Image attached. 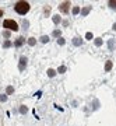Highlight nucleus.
Instances as JSON below:
<instances>
[{"instance_id": "f257e3e1", "label": "nucleus", "mask_w": 116, "mask_h": 126, "mask_svg": "<svg viewBox=\"0 0 116 126\" xmlns=\"http://www.w3.org/2000/svg\"><path fill=\"white\" fill-rule=\"evenodd\" d=\"M14 10H15L18 14L25 16V14L29 11V3H28V1H18V3H15V6H14Z\"/></svg>"}, {"instance_id": "f03ea898", "label": "nucleus", "mask_w": 116, "mask_h": 126, "mask_svg": "<svg viewBox=\"0 0 116 126\" xmlns=\"http://www.w3.org/2000/svg\"><path fill=\"white\" fill-rule=\"evenodd\" d=\"M3 27L10 30V31H18V24L14 20H6L4 23H3Z\"/></svg>"}, {"instance_id": "7ed1b4c3", "label": "nucleus", "mask_w": 116, "mask_h": 126, "mask_svg": "<svg viewBox=\"0 0 116 126\" xmlns=\"http://www.w3.org/2000/svg\"><path fill=\"white\" fill-rule=\"evenodd\" d=\"M69 9H70V1H64V3L60 4V11H62V13L66 14L67 11H69Z\"/></svg>"}, {"instance_id": "20e7f679", "label": "nucleus", "mask_w": 116, "mask_h": 126, "mask_svg": "<svg viewBox=\"0 0 116 126\" xmlns=\"http://www.w3.org/2000/svg\"><path fill=\"white\" fill-rule=\"evenodd\" d=\"M25 66H27V58H25V56H21V58H20V70H24V67H25Z\"/></svg>"}, {"instance_id": "39448f33", "label": "nucleus", "mask_w": 116, "mask_h": 126, "mask_svg": "<svg viewBox=\"0 0 116 126\" xmlns=\"http://www.w3.org/2000/svg\"><path fill=\"white\" fill-rule=\"evenodd\" d=\"M24 41H25V39H24L22 36H20V38H18V39L14 42V46H17V48H18V46H21L22 44H24Z\"/></svg>"}, {"instance_id": "423d86ee", "label": "nucleus", "mask_w": 116, "mask_h": 126, "mask_svg": "<svg viewBox=\"0 0 116 126\" xmlns=\"http://www.w3.org/2000/svg\"><path fill=\"white\" fill-rule=\"evenodd\" d=\"M111 69H112V62H111V60H108L106 64H105V72H109Z\"/></svg>"}, {"instance_id": "0eeeda50", "label": "nucleus", "mask_w": 116, "mask_h": 126, "mask_svg": "<svg viewBox=\"0 0 116 126\" xmlns=\"http://www.w3.org/2000/svg\"><path fill=\"white\" fill-rule=\"evenodd\" d=\"M89 10H91V6H87L85 9H83V11H81V14H83V16H87V14L89 13Z\"/></svg>"}, {"instance_id": "6e6552de", "label": "nucleus", "mask_w": 116, "mask_h": 126, "mask_svg": "<svg viewBox=\"0 0 116 126\" xmlns=\"http://www.w3.org/2000/svg\"><path fill=\"white\" fill-rule=\"evenodd\" d=\"M55 74H56V73H55L53 69H49V70H48V76L49 77H55Z\"/></svg>"}, {"instance_id": "1a4fd4ad", "label": "nucleus", "mask_w": 116, "mask_h": 126, "mask_svg": "<svg viewBox=\"0 0 116 126\" xmlns=\"http://www.w3.org/2000/svg\"><path fill=\"white\" fill-rule=\"evenodd\" d=\"M35 38H29V39H28V45H31V46H34L35 45Z\"/></svg>"}, {"instance_id": "9d476101", "label": "nucleus", "mask_w": 116, "mask_h": 126, "mask_svg": "<svg viewBox=\"0 0 116 126\" xmlns=\"http://www.w3.org/2000/svg\"><path fill=\"white\" fill-rule=\"evenodd\" d=\"M73 44H74V45L76 46H78L81 44V41H80V38H74V39H73Z\"/></svg>"}, {"instance_id": "9b49d317", "label": "nucleus", "mask_w": 116, "mask_h": 126, "mask_svg": "<svg viewBox=\"0 0 116 126\" xmlns=\"http://www.w3.org/2000/svg\"><path fill=\"white\" fill-rule=\"evenodd\" d=\"M0 101H1V102H6V101H7V95L1 94V95H0Z\"/></svg>"}, {"instance_id": "f8f14e48", "label": "nucleus", "mask_w": 116, "mask_h": 126, "mask_svg": "<svg viewBox=\"0 0 116 126\" xmlns=\"http://www.w3.org/2000/svg\"><path fill=\"white\" fill-rule=\"evenodd\" d=\"M53 23H55V24L60 23V17H59V16H53Z\"/></svg>"}, {"instance_id": "ddd939ff", "label": "nucleus", "mask_w": 116, "mask_h": 126, "mask_svg": "<svg viewBox=\"0 0 116 126\" xmlns=\"http://www.w3.org/2000/svg\"><path fill=\"white\" fill-rule=\"evenodd\" d=\"M48 41H49V38H48V36H46V35L41 36V42H44V44H45V42H48Z\"/></svg>"}, {"instance_id": "4468645a", "label": "nucleus", "mask_w": 116, "mask_h": 126, "mask_svg": "<svg viewBox=\"0 0 116 126\" xmlns=\"http://www.w3.org/2000/svg\"><path fill=\"white\" fill-rule=\"evenodd\" d=\"M95 45H97V46H101V45H102V39L97 38V39H95Z\"/></svg>"}, {"instance_id": "2eb2a0df", "label": "nucleus", "mask_w": 116, "mask_h": 126, "mask_svg": "<svg viewBox=\"0 0 116 126\" xmlns=\"http://www.w3.org/2000/svg\"><path fill=\"white\" fill-rule=\"evenodd\" d=\"M109 6H111L112 9H116V1L115 0H111V1H109Z\"/></svg>"}, {"instance_id": "dca6fc26", "label": "nucleus", "mask_w": 116, "mask_h": 126, "mask_svg": "<svg viewBox=\"0 0 116 126\" xmlns=\"http://www.w3.org/2000/svg\"><path fill=\"white\" fill-rule=\"evenodd\" d=\"M78 13H80V7H74V9H73V14L76 16V14H78Z\"/></svg>"}, {"instance_id": "f3484780", "label": "nucleus", "mask_w": 116, "mask_h": 126, "mask_svg": "<svg viewBox=\"0 0 116 126\" xmlns=\"http://www.w3.org/2000/svg\"><path fill=\"white\" fill-rule=\"evenodd\" d=\"M58 72H59V73H64V72H66V66H60Z\"/></svg>"}, {"instance_id": "a211bd4d", "label": "nucleus", "mask_w": 116, "mask_h": 126, "mask_svg": "<svg viewBox=\"0 0 116 126\" xmlns=\"http://www.w3.org/2000/svg\"><path fill=\"white\" fill-rule=\"evenodd\" d=\"M85 38H87V39H92V34H91V32H87V34H85Z\"/></svg>"}, {"instance_id": "6ab92c4d", "label": "nucleus", "mask_w": 116, "mask_h": 126, "mask_svg": "<svg viewBox=\"0 0 116 126\" xmlns=\"http://www.w3.org/2000/svg\"><path fill=\"white\" fill-rule=\"evenodd\" d=\"M58 44H59V45H64V39H63V38H59Z\"/></svg>"}, {"instance_id": "aec40b11", "label": "nucleus", "mask_w": 116, "mask_h": 126, "mask_svg": "<svg viewBox=\"0 0 116 126\" xmlns=\"http://www.w3.org/2000/svg\"><path fill=\"white\" fill-rule=\"evenodd\" d=\"M13 91H14V88H13L11 86H10V87H7V94H11Z\"/></svg>"}, {"instance_id": "412c9836", "label": "nucleus", "mask_w": 116, "mask_h": 126, "mask_svg": "<svg viewBox=\"0 0 116 126\" xmlns=\"http://www.w3.org/2000/svg\"><path fill=\"white\" fill-rule=\"evenodd\" d=\"M3 46H4V48H9V46H11V42H10V41H6Z\"/></svg>"}, {"instance_id": "4be33fe9", "label": "nucleus", "mask_w": 116, "mask_h": 126, "mask_svg": "<svg viewBox=\"0 0 116 126\" xmlns=\"http://www.w3.org/2000/svg\"><path fill=\"white\" fill-rule=\"evenodd\" d=\"M20 112H21V113H25V112H27V108H25V107H21V108H20Z\"/></svg>"}, {"instance_id": "5701e85b", "label": "nucleus", "mask_w": 116, "mask_h": 126, "mask_svg": "<svg viewBox=\"0 0 116 126\" xmlns=\"http://www.w3.org/2000/svg\"><path fill=\"white\" fill-rule=\"evenodd\" d=\"M53 35H55V36H58V35H60V31H55V32H53Z\"/></svg>"}, {"instance_id": "b1692460", "label": "nucleus", "mask_w": 116, "mask_h": 126, "mask_svg": "<svg viewBox=\"0 0 116 126\" xmlns=\"http://www.w3.org/2000/svg\"><path fill=\"white\" fill-rule=\"evenodd\" d=\"M4 36H6V38H9V36H10V32L6 31V32H4Z\"/></svg>"}, {"instance_id": "393cba45", "label": "nucleus", "mask_w": 116, "mask_h": 126, "mask_svg": "<svg viewBox=\"0 0 116 126\" xmlns=\"http://www.w3.org/2000/svg\"><path fill=\"white\" fill-rule=\"evenodd\" d=\"M0 17H3V10H0Z\"/></svg>"}, {"instance_id": "a878e982", "label": "nucleus", "mask_w": 116, "mask_h": 126, "mask_svg": "<svg viewBox=\"0 0 116 126\" xmlns=\"http://www.w3.org/2000/svg\"><path fill=\"white\" fill-rule=\"evenodd\" d=\"M113 30H116V24H115V25H113Z\"/></svg>"}]
</instances>
